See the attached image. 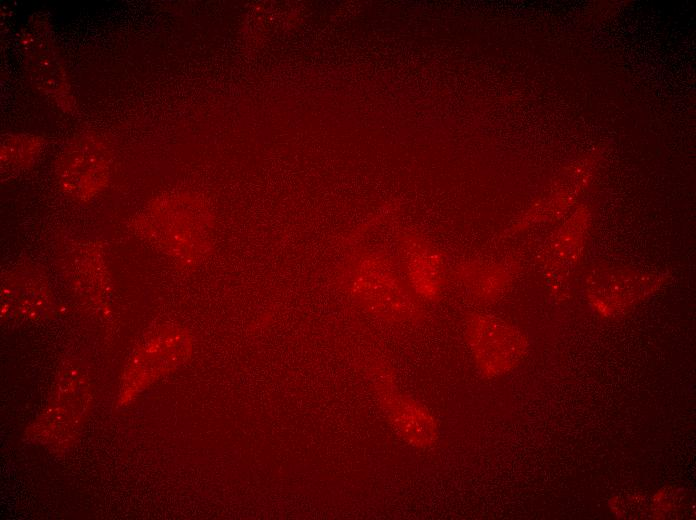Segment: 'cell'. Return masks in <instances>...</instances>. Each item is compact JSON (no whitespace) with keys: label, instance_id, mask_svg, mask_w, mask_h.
Returning <instances> with one entry per match:
<instances>
[{"label":"cell","instance_id":"8992f818","mask_svg":"<svg viewBox=\"0 0 696 520\" xmlns=\"http://www.w3.org/2000/svg\"><path fill=\"white\" fill-rule=\"evenodd\" d=\"M57 174L67 193L86 200L104 187L109 174L108 156L96 145H75L62 156Z\"/></svg>","mask_w":696,"mask_h":520},{"label":"cell","instance_id":"7a4b0ae2","mask_svg":"<svg viewBox=\"0 0 696 520\" xmlns=\"http://www.w3.org/2000/svg\"><path fill=\"white\" fill-rule=\"evenodd\" d=\"M465 337L477 367L487 377L512 370L524 356L527 347L525 337L515 327L481 313L468 317Z\"/></svg>","mask_w":696,"mask_h":520},{"label":"cell","instance_id":"277c9868","mask_svg":"<svg viewBox=\"0 0 696 520\" xmlns=\"http://www.w3.org/2000/svg\"><path fill=\"white\" fill-rule=\"evenodd\" d=\"M177 217L153 216L145 227L147 238L181 266L198 265L212 250L211 227L205 218Z\"/></svg>","mask_w":696,"mask_h":520},{"label":"cell","instance_id":"6da1fadb","mask_svg":"<svg viewBox=\"0 0 696 520\" xmlns=\"http://www.w3.org/2000/svg\"><path fill=\"white\" fill-rule=\"evenodd\" d=\"M341 289L369 313L391 323H415L423 318L420 299L413 293L399 266L386 253L357 250L339 265Z\"/></svg>","mask_w":696,"mask_h":520},{"label":"cell","instance_id":"ba28073f","mask_svg":"<svg viewBox=\"0 0 696 520\" xmlns=\"http://www.w3.org/2000/svg\"><path fill=\"white\" fill-rule=\"evenodd\" d=\"M592 281L587 285L590 290L594 289H611L605 294L596 297L595 301L600 299H616L615 301L633 302L639 297L645 295L654 287L655 277L653 275H645L630 269H622L619 267H601L595 269L590 275Z\"/></svg>","mask_w":696,"mask_h":520},{"label":"cell","instance_id":"5b68a950","mask_svg":"<svg viewBox=\"0 0 696 520\" xmlns=\"http://www.w3.org/2000/svg\"><path fill=\"white\" fill-rule=\"evenodd\" d=\"M376 381L381 406L400 437L415 448H432L439 430L427 407L397 389L392 373L381 374Z\"/></svg>","mask_w":696,"mask_h":520},{"label":"cell","instance_id":"52a82bcc","mask_svg":"<svg viewBox=\"0 0 696 520\" xmlns=\"http://www.w3.org/2000/svg\"><path fill=\"white\" fill-rule=\"evenodd\" d=\"M451 276L470 294L491 300L503 293L511 281L512 273L500 263L463 261L454 267Z\"/></svg>","mask_w":696,"mask_h":520},{"label":"cell","instance_id":"3957f363","mask_svg":"<svg viewBox=\"0 0 696 520\" xmlns=\"http://www.w3.org/2000/svg\"><path fill=\"white\" fill-rule=\"evenodd\" d=\"M396 246L398 266L413 293L425 302H438L448 278L442 251L423 236L412 232L399 234Z\"/></svg>","mask_w":696,"mask_h":520}]
</instances>
